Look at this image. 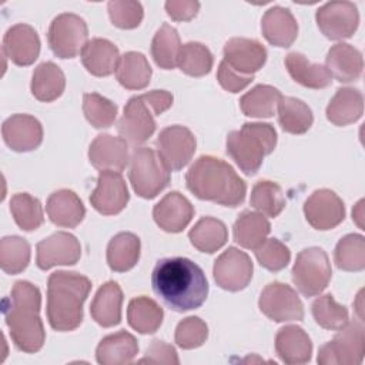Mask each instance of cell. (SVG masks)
I'll return each instance as SVG.
<instances>
[{
    "label": "cell",
    "instance_id": "obj_47",
    "mask_svg": "<svg viewBox=\"0 0 365 365\" xmlns=\"http://www.w3.org/2000/svg\"><path fill=\"white\" fill-rule=\"evenodd\" d=\"M118 107L98 93H86L83 96V113L87 121L96 128H108L117 118Z\"/></svg>",
    "mask_w": 365,
    "mask_h": 365
},
{
    "label": "cell",
    "instance_id": "obj_36",
    "mask_svg": "<svg viewBox=\"0 0 365 365\" xmlns=\"http://www.w3.org/2000/svg\"><path fill=\"white\" fill-rule=\"evenodd\" d=\"M190 242L201 252L212 254L225 245L228 240V231L221 220L212 217H204L195 222L188 232Z\"/></svg>",
    "mask_w": 365,
    "mask_h": 365
},
{
    "label": "cell",
    "instance_id": "obj_7",
    "mask_svg": "<svg viewBox=\"0 0 365 365\" xmlns=\"http://www.w3.org/2000/svg\"><path fill=\"white\" fill-rule=\"evenodd\" d=\"M128 178L137 195L151 200L168 185L170 170L153 148L138 147L130 157Z\"/></svg>",
    "mask_w": 365,
    "mask_h": 365
},
{
    "label": "cell",
    "instance_id": "obj_3",
    "mask_svg": "<svg viewBox=\"0 0 365 365\" xmlns=\"http://www.w3.org/2000/svg\"><path fill=\"white\" fill-rule=\"evenodd\" d=\"M185 182L197 198L225 207H238L247 194L244 180L228 163L214 155L197 158L185 174Z\"/></svg>",
    "mask_w": 365,
    "mask_h": 365
},
{
    "label": "cell",
    "instance_id": "obj_44",
    "mask_svg": "<svg viewBox=\"0 0 365 365\" xmlns=\"http://www.w3.org/2000/svg\"><path fill=\"white\" fill-rule=\"evenodd\" d=\"M335 264L344 271H362L365 268V238L361 234L342 237L334 252Z\"/></svg>",
    "mask_w": 365,
    "mask_h": 365
},
{
    "label": "cell",
    "instance_id": "obj_33",
    "mask_svg": "<svg viewBox=\"0 0 365 365\" xmlns=\"http://www.w3.org/2000/svg\"><path fill=\"white\" fill-rule=\"evenodd\" d=\"M271 231V224L261 212L250 210L242 211L234 224V241L242 248L255 250L259 247Z\"/></svg>",
    "mask_w": 365,
    "mask_h": 365
},
{
    "label": "cell",
    "instance_id": "obj_23",
    "mask_svg": "<svg viewBox=\"0 0 365 365\" xmlns=\"http://www.w3.org/2000/svg\"><path fill=\"white\" fill-rule=\"evenodd\" d=\"M261 31L269 44L289 47L298 36V23L288 9L274 6L262 16Z\"/></svg>",
    "mask_w": 365,
    "mask_h": 365
},
{
    "label": "cell",
    "instance_id": "obj_27",
    "mask_svg": "<svg viewBox=\"0 0 365 365\" xmlns=\"http://www.w3.org/2000/svg\"><path fill=\"white\" fill-rule=\"evenodd\" d=\"M83 66L88 73L97 77L113 74L120 61V53L114 43L107 38H91L81 51Z\"/></svg>",
    "mask_w": 365,
    "mask_h": 365
},
{
    "label": "cell",
    "instance_id": "obj_24",
    "mask_svg": "<svg viewBox=\"0 0 365 365\" xmlns=\"http://www.w3.org/2000/svg\"><path fill=\"white\" fill-rule=\"evenodd\" d=\"M325 67L331 77L339 83L355 81L362 74V53L351 44L338 43L329 48L325 58Z\"/></svg>",
    "mask_w": 365,
    "mask_h": 365
},
{
    "label": "cell",
    "instance_id": "obj_13",
    "mask_svg": "<svg viewBox=\"0 0 365 365\" xmlns=\"http://www.w3.org/2000/svg\"><path fill=\"white\" fill-rule=\"evenodd\" d=\"M315 20L327 38L344 40L352 37L356 31L359 13L351 1H329L317 10Z\"/></svg>",
    "mask_w": 365,
    "mask_h": 365
},
{
    "label": "cell",
    "instance_id": "obj_11",
    "mask_svg": "<svg viewBox=\"0 0 365 365\" xmlns=\"http://www.w3.org/2000/svg\"><path fill=\"white\" fill-rule=\"evenodd\" d=\"M258 307L267 318L275 322L301 321L304 318V305L295 289L278 281L262 289Z\"/></svg>",
    "mask_w": 365,
    "mask_h": 365
},
{
    "label": "cell",
    "instance_id": "obj_37",
    "mask_svg": "<svg viewBox=\"0 0 365 365\" xmlns=\"http://www.w3.org/2000/svg\"><path fill=\"white\" fill-rule=\"evenodd\" d=\"M163 318V308L148 297L133 298L128 304V325L140 334H154L161 327Z\"/></svg>",
    "mask_w": 365,
    "mask_h": 365
},
{
    "label": "cell",
    "instance_id": "obj_49",
    "mask_svg": "<svg viewBox=\"0 0 365 365\" xmlns=\"http://www.w3.org/2000/svg\"><path fill=\"white\" fill-rule=\"evenodd\" d=\"M111 23L123 30H131L140 26L144 11L138 1L131 0H113L107 4Z\"/></svg>",
    "mask_w": 365,
    "mask_h": 365
},
{
    "label": "cell",
    "instance_id": "obj_18",
    "mask_svg": "<svg viewBox=\"0 0 365 365\" xmlns=\"http://www.w3.org/2000/svg\"><path fill=\"white\" fill-rule=\"evenodd\" d=\"M224 61L244 76H254L265 64L267 50L258 40L232 37L224 46Z\"/></svg>",
    "mask_w": 365,
    "mask_h": 365
},
{
    "label": "cell",
    "instance_id": "obj_35",
    "mask_svg": "<svg viewBox=\"0 0 365 365\" xmlns=\"http://www.w3.org/2000/svg\"><path fill=\"white\" fill-rule=\"evenodd\" d=\"M115 77L127 90L145 88L151 78V67L147 57L138 51L124 53L115 68Z\"/></svg>",
    "mask_w": 365,
    "mask_h": 365
},
{
    "label": "cell",
    "instance_id": "obj_19",
    "mask_svg": "<svg viewBox=\"0 0 365 365\" xmlns=\"http://www.w3.org/2000/svg\"><path fill=\"white\" fill-rule=\"evenodd\" d=\"M1 135L13 151H33L43 141V127L33 115L14 114L3 123Z\"/></svg>",
    "mask_w": 365,
    "mask_h": 365
},
{
    "label": "cell",
    "instance_id": "obj_40",
    "mask_svg": "<svg viewBox=\"0 0 365 365\" xmlns=\"http://www.w3.org/2000/svg\"><path fill=\"white\" fill-rule=\"evenodd\" d=\"M180 48L181 43L178 31L173 26L164 23L151 41V56L155 64L160 68L173 70L177 66Z\"/></svg>",
    "mask_w": 365,
    "mask_h": 365
},
{
    "label": "cell",
    "instance_id": "obj_39",
    "mask_svg": "<svg viewBox=\"0 0 365 365\" xmlns=\"http://www.w3.org/2000/svg\"><path fill=\"white\" fill-rule=\"evenodd\" d=\"M277 107L278 123L285 133L304 134L311 128L314 115L311 108L302 100L295 97H281Z\"/></svg>",
    "mask_w": 365,
    "mask_h": 365
},
{
    "label": "cell",
    "instance_id": "obj_38",
    "mask_svg": "<svg viewBox=\"0 0 365 365\" xmlns=\"http://www.w3.org/2000/svg\"><path fill=\"white\" fill-rule=\"evenodd\" d=\"M281 97L278 88L268 84H258L240 98V107L248 117L268 118L274 115Z\"/></svg>",
    "mask_w": 365,
    "mask_h": 365
},
{
    "label": "cell",
    "instance_id": "obj_43",
    "mask_svg": "<svg viewBox=\"0 0 365 365\" xmlns=\"http://www.w3.org/2000/svg\"><path fill=\"white\" fill-rule=\"evenodd\" d=\"M250 204L262 215L275 218L285 207V198L281 187L268 180L258 181L251 191Z\"/></svg>",
    "mask_w": 365,
    "mask_h": 365
},
{
    "label": "cell",
    "instance_id": "obj_50",
    "mask_svg": "<svg viewBox=\"0 0 365 365\" xmlns=\"http://www.w3.org/2000/svg\"><path fill=\"white\" fill-rule=\"evenodd\" d=\"M208 338V327L198 317H187L175 328V344L182 349L201 346Z\"/></svg>",
    "mask_w": 365,
    "mask_h": 365
},
{
    "label": "cell",
    "instance_id": "obj_15",
    "mask_svg": "<svg viewBox=\"0 0 365 365\" xmlns=\"http://www.w3.org/2000/svg\"><path fill=\"white\" fill-rule=\"evenodd\" d=\"M304 214L308 224L319 231L332 230L345 218L342 200L331 190H315L304 204Z\"/></svg>",
    "mask_w": 365,
    "mask_h": 365
},
{
    "label": "cell",
    "instance_id": "obj_42",
    "mask_svg": "<svg viewBox=\"0 0 365 365\" xmlns=\"http://www.w3.org/2000/svg\"><path fill=\"white\" fill-rule=\"evenodd\" d=\"M10 212L14 218V222L23 231H34L44 221L40 200L27 192H19L11 197Z\"/></svg>",
    "mask_w": 365,
    "mask_h": 365
},
{
    "label": "cell",
    "instance_id": "obj_4",
    "mask_svg": "<svg viewBox=\"0 0 365 365\" xmlns=\"http://www.w3.org/2000/svg\"><path fill=\"white\" fill-rule=\"evenodd\" d=\"M91 281L77 272L56 271L47 281V319L53 329L73 331L83 321V304Z\"/></svg>",
    "mask_w": 365,
    "mask_h": 365
},
{
    "label": "cell",
    "instance_id": "obj_8",
    "mask_svg": "<svg viewBox=\"0 0 365 365\" xmlns=\"http://www.w3.org/2000/svg\"><path fill=\"white\" fill-rule=\"evenodd\" d=\"M365 354V331L362 321H348L332 341L318 351L319 365H359Z\"/></svg>",
    "mask_w": 365,
    "mask_h": 365
},
{
    "label": "cell",
    "instance_id": "obj_2",
    "mask_svg": "<svg viewBox=\"0 0 365 365\" xmlns=\"http://www.w3.org/2000/svg\"><path fill=\"white\" fill-rule=\"evenodd\" d=\"M40 307V289L29 281H17L4 301L3 312L11 341L26 354L40 351L46 341V331L38 315Z\"/></svg>",
    "mask_w": 365,
    "mask_h": 365
},
{
    "label": "cell",
    "instance_id": "obj_9",
    "mask_svg": "<svg viewBox=\"0 0 365 365\" xmlns=\"http://www.w3.org/2000/svg\"><path fill=\"white\" fill-rule=\"evenodd\" d=\"M291 274L298 291L309 298L328 287L332 269L327 252L319 247H309L297 255Z\"/></svg>",
    "mask_w": 365,
    "mask_h": 365
},
{
    "label": "cell",
    "instance_id": "obj_51",
    "mask_svg": "<svg viewBox=\"0 0 365 365\" xmlns=\"http://www.w3.org/2000/svg\"><path fill=\"white\" fill-rule=\"evenodd\" d=\"M217 80L224 90H227L230 93H240L251 84V81L254 80V76H244V74L235 71L232 67H230L222 60L218 66Z\"/></svg>",
    "mask_w": 365,
    "mask_h": 365
},
{
    "label": "cell",
    "instance_id": "obj_21",
    "mask_svg": "<svg viewBox=\"0 0 365 365\" xmlns=\"http://www.w3.org/2000/svg\"><path fill=\"white\" fill-rule=\"evenodd\" d=\"M88 160L100 171L121 173L130 161L127 141L111 134H100L90 144Z\"/></svg>",
    "mask_w": 365,
    "mask_h": 365
},
{
    "label": "cell",
    "instance_id": "obj_16",
    "mask_svg": "<svg viewBox=\"0 0 365 365\" xmlns=\"http://www.w3.org/2000/svg\"><path fill=\"white\" fill-rule=\"evenodd\" d=\"M130 200L127 184L117 171H100L97 187L90 195V202L96 211L103 215H115L121 212Z\"/></svg>",
    "mask_w": 365,
    "mask_h": 365
},
{
    "label": "cell",
    "instance_id": "obj_1",
    "mask_svg": "<svg viewBox=\"0 0 365 365\" xmlns=\"http://www.w3.org/2000/svg\"><path fill=\"white\" fill-rule=\"evenodd\" d=\"M151 285L161 301L177 312L200 308L208 295L204 271L184 257L160 259L153 269Z\"/></svg>",
    "mask_w": 365,
    "mask_h": 365
},
{
    "label": "cell",
    "instance_id": "obj_53",
    "mask_svg": "<svg viewBox=\"0 0 365 365\" xmlns=\"http://www.w3.org/2000/svg\"><path fill=\"white\" fill-rule=\"evenodd\" d=\"M164 6L174 21H190L200 10V3L194 0H168Z\"/></svg>",
    "mask_w": 365,
    "mask_h": 365
},
{
    "label": "cell",
    "instance_id": "obj_10",
    "mask_svg": "<svg viewBox=\"0 0 365 365\" xmlns=\"http://www.w3.org/2000/svg\"><path fill=\"white\" fill-rule=\"evenodd\" d=\"M88 29L84 19L73 13H61L48 27V46L60 58H74L87 44Z\"/></svg>",
    "mask_w": 365,
    "mask_h": 365
},
{
    "label": "cell",
    "instance_id": "obj_52",
    "mask_svg": "<svg viewBox=\"0 0 365 365\" xmlns=\"http://www.w3.org/2000/svg\"><path fill=\"white\" fill-rule=\"evenodd\" d=\"M138 362L177 365V364H180V359H178V355H177L174 346L165 344L164 341L154 339L151 342V345L147 348L145 355Z\"/></svg>",
    "mask_w": 365,
    "mask_h": 365
},
{
    "label": "cell",
    "instance_id": "obj_41",
    "mask_svg": "<svg viewBox=\"0 0 365 365\" xmlns=\"http://www.w3.org/2000/svg\"><path fill=\"white\" fill-rule=\"evenodd\" d=\"M214 57L207 46L198 41H190L181 46L177 66L180 70L192 77H202L212 68Z\"/></svg>",
    "mask_w": 365,
    "mask_h": 365
},
{
    "label": "cell",
    "instance_id": "obj_34",
    "mask_svg": "<svg viewBox=\"0 0 365 365\" xmlns=\"http://www.w3.org/2000/svg\"><path fill=\"white\" fill-rule=\"evenodd\" d=\"M141 242L133 232H118L107 245V264L115 272L131 269L140 258Z\"/></svg>",
    "mask_w": 365,
    "mask_h": 365
},
{
    "label": "cell",
    "instance_id": "obj_28",
    "mask_svg": "<svg viewBox=\"0 0 365 365\" xmlns=\"http://www.w3.org/2000/svg\"><path fill=\"white\" fill-rule=\"evenodd\" d=\"M137 354V339L127 331L104 336L96 349L97 362L101 365H127L134 361Z\"/></svg>",
    "mask_w": 365,
    "mask_h": 365
},
{
    "label": "cell",
    "instance_id": "obj_12",
    "mask_svg": "<svg viewBox=\"0 0 365 365\" xmlns=\"http://www.w3.org/2000/svg\"><path fill=\"white\" fill-rule=\"evenodd\" d=\"M157 153L170 171H180L192 158L197 147L194 134L184 125H170L160 131Z\"/></svg>",
    "mask_w": 365,
    "mask_h": 365
},
{
    "label": "cell",
    "instance_id": "obj_6",
    "mask_svg": "<svg viewBox=\"0 0 365 365\" xmlns=\"http://www.w3.org/2000/svg\"><path fill=\"white\" fill-rule=\"evenodd\" d=\"M277 145V131L268 123H245L241 130L228 133L227 153L241 171L254 175L265 155Z\"/></svg>",
    "mask_w": 365,
    "mask_h": 365
},
{
    "label": "cell",
    "instance_id": "obj_32",
    "mask_svg": "<svg viewBox=\"0 0 365 365\" xmlns=\"http://www.w3.org/2000/svg\"><path fill=\"white\" fill-rule=\"evenodd\" d=\"M66 88V76L58 66L51 61L38 64L31 77V94L44 103L57 100Z\"/></svg>",
    "mask_w": 365,
    "mask_h": 365
},
{
    "label": "cell",
    "instance_id": "obj_26",
    "mask_svg": "<svg viewBox=\"0 0 365 365\" xmlns=\"http://www.w3.org/2000/svg\"><path fill=\"white\" fill-rule=\"evenodd\" d=\"M275 351L285 364H305L311 359L312 342L301 327L287 325L275 335Z\"/></svg>",
    "mask_w": 365,
    "mask_h": 365
},
{
    "label": "cell",
    "instance_id": "obj_17",
    "mask_svg": "<svg viewBox=\"0 0 365 365\" xmlns=\"http://www.w3.org/2000/svg\"><path fill=\"white\" fill-rule=\"evenodd\" d=\"M36 264L46 271L57 265H74L81 257V245L78 240L64 231L54 232L48 238L40 241L36 247Z\"/></svg>",
    "mask_w": 365,
    "mask_h": 365
},
{
    "label": "cell",
    "instance_id": "obj_29",
    "mask_svg": "<svg viewBox=\"0 0 365 365\" xmlns=\"http://www.w3.org/2000/svg\"><path fill=\"white\" fill-rule=\"evenodd\" d=\"M121 304L123 291L120 285L114 281H108L98 288L91 302V317L98 325L104 328L118 325L121 321Z\"/></svg>",
    "mask_w": 365,
    "mask_h": 365
},
{
    "label": "cell",
    "instance_id": "obj_14",
    "mask_svg": "<svg viewBox=\"0 0 365 365\" xmlns=\"http://www.w3.org/2000/svg\"><path fill=\"white\" fill-rule=\"evenodd\" d=\"M251 258L241 250L230 247L214 262L212 274L217 285L225 291L244 289L252 278Z\"/></svg>",
    "mask_w": 365,
    "mask_h": 365
},
{
    "label": "cell",
    "instance_id": "obj_30",
    "mask_svg": "<svg viewBox=\"0 0 365 365\" xmlns=\"http://www.w3.org/2000/svg\"><path fill=\"white\" fill-rule=\"evenodd\" d=\"M364 113L362 93L354 87L338 88L327 107V118L335 125H348L358 121Z\"/></svg>",
    "mask_w": 365,
    "mask_h": 365
},
{
    "label": "cell",
    "instance_id": "obj_20",
    "mask_svg": "<svg viewBox=\"0 0 365 365\" xmlns=\"http://www.w3.org/2000/svg\"><path fill=\"white\" fill-rule=\"evenodd\" d=\"M3 54L16 66H30L40 54L37 31L24 23L11 26L3 37Z\"/></svg>",
    "mask_w": 365,
    "mask_h": 365
},
{
    "label": "cell",
    "instance_id": "obj_25",
    "mask_svg": "<svg viewBox=\"0 0 365 365\" xmlns=\"http://www.w3.org/2000/svg\"><path fill=\"white\" fill-rule=\"evenodd\" d=\"M46 212L53 224L58 227L74 228L83 221L86 208L74 191L63 188L48 197Z\"/></svg>",
    "mask_w": 365,
    "mask_h": 365
},
{
    "label": "cell",
    "instance_id": "obj_45",
    "mask_svg": "<svg viewBox=\"0 0 365 365\" xmlns=\"http://www.w3.org/2000/svg\"><path fill=\"white\" fill-rule=\"evenodd\" d=\"M30 262V244L27 240L9 235L0 241V267L7 274H19L27 268Z\"/></svg>",
    "mask_w": 365,
    "mask_h": 365
},
{
    "label": "cell",
    "instance_id": "obj_46",
    "mask_svg": "<svg viewBox=\"0 0 365 365\" xmlns=\"http://www.w3.org/2000/svg\"><path fill=\"white\" fill-rule=\"evenodd\" d=\"M311 308L315 322L324 329L338 331L349 321L348 309L344 305L338 304L331 294L318 297L312 302Z\"/></svg>",
    "mask_w": 365,
    "mask_h": 365
},
{
    "label": "cell",
    "instance_id": "obj_22",
    "mask_svg": "<svg viewBox=\"0 0 365 365\" xmlns=\"http://www.w3.org/2000/svg\"><path fill=\"white\" fill-rule=\"evenodd\" d=\"M155 224L167 232H181L194 217V207L178 191H171L153 210Z\"/></svg>",
    "mask_w": 365,
    "mask_h": 365
},
{
    "label": "cell",
    "instance_id": "obj_48",
    "mask_svg": "<svg viewBox=\"0 0 365 365\" xmlns=\"http://www.w3.org/2000/svg\"><path fill=\"white\" fill-rule=\"evenodd\" d=\"M254 251L259 265L274 272L284 269L291 259L289 248L277 238L265 240Z\"/></svg>",
    "mask_w": 365,
    "mask_h": 365
},
{
    "label": "cell",
    "instance_id": "obj_31",
    "mask_svg": "<svg viewBox=\"0 0 365 365\" xmlns=\"http://www.w3.org/2000/svg\"><path fill=\"white\" fill-rule=\"evenodd\" d=\"M285 67L292 80L307 88H325L332 81V77L325 66L308 61V58L298 51L287 54Z\"/></svg>",
    "mask_w": 365,
    "mask_h": 365
},
{
    "label": "cell",
    "instance_id": "obj_5",
    "mask_svg": "<svg viewBox=\"0 0 365 365\" xmlns=\"http://www.w3.org/2000/svg\"><path fill=\"white\" fill-rule=\"evenodd\" d=\"M173 94L165 90H153L131 97L117 124L121 138L134 145L145 143L155 131L154 115L167 111L173 106Z\"/></svg>",
    "mask_w": 365,
    "mask_h": 365
}]
</instances>
